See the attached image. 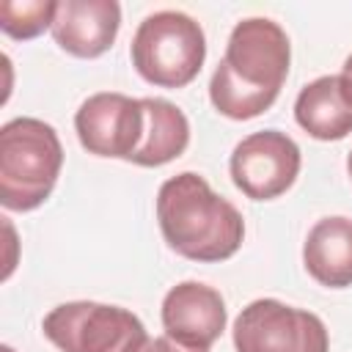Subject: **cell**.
<instances>
[{
  "label": "cell",
  "mask_w": 352,
  "mask_h": 352,
  "mask_svg": "<svg viewBox=\"0 0 352 352\" xmlns=\"http://www.w3.org/2000/svg\"><path fill=\"white\" fill-rule=\"evenodd\" d=\"M302 264L308 275L327 289L352 286V220L322 217L305 236Z\"/></svg>",
  "instance_id": "cell-12"
},
{
  "label": "cell",
  "mask_w": 352,
  "mask_h": 352,
  "mask_svg": "<svg viewBox=\"0 0 352 352\" xmlns=\"http://www.w3.org/2000/svg\"><path fill=\"white\" fill-rule=\"evenodd\" d=\"M346 170H349V176H352V151H349V157H346Z\"/></svg>",
  "instance_id": "cell-17"
},
{
  "label": "cell",
  "mask_w": 352,
  "mask_h": 352,
  "mask_svg": "<svg viewBox=\"0 0 352 352\" xmlns=\"http://www.w3.org/2000/svg\"><path fill=\"white\" fill-rule=\"evenodd\" d=\"M143 107V135L138 148L132 151L129 162L140 168H160L184 154L190 143V121L187 116L168 99L146 96L140 99Z\"/></svg>",
  "instance_id": "cell-13"
},
{
  "label": "cell",
  "mask_w": 352,
  "mask_h": 352,
  "mask_svg": "<svg viewBox=\"0 0 352 352\" xmlns=\"http://www.w3.org/2000/svg\"><path fill=\"white\" fill-rule=\"evenodd\" d=\"M41 330L60 352H135L148 338L143 322L132 311L91 300L52 308Z\"/></svg>",
  "instance_id": "cell-4"
},
{
  "label": "cell",
  "mask_w": 352,
  "mask_h": 352,
  "mask_svg": "<svg viewBox=\"0 0 352 352\" xmlns=\"http://www.w3.org/2000/svg\"><path fill=\"white\" fill-rule=\"evenodd\" d=\"M63 165L58 132L41 118H11L0 129V204L14 212L38 209Z\"/></svg>",
  "instance_id": "cell-2"
},
{
  "label": "cell",
  "mask_w": 352,
  "mask_h": 352,
  "mask_svg": "<svg viewBox=\"0 0 352 352\" xmlns=\"http://www.w3.org/2000/svg\"><path fill=\"white\" fill-rule=\"evenodd\" d=\"M300 146L278 129H261L242 138L231 151V179L253 201L283 195L300 173Z\"/></svg>",
  "instance_id": "cell-7"
},
{
  "label": "cell",
  "mask_w": 352,
  "mask_h": 352,
  "mask_svg": "<svg viewBox=\"0 0 352 352\" xmlns=\"http://www.w3.org/2000/svg\"><path fill=\"white\" fill-rule=\"evenodd\" d=\"M292 63V47L286 30L267 19V16H250L234 25L226 55L220 66L245 88L275 96L280 94V85L289 74Z\"/></svg>",
  "instance_id": "cell-6"
},
{
  "label": "cell",
  "mask_w": 352,
  "mask_h": 352,
  "mask_svg": "<svg viewBox=\"0 0 352 352\" xmlns=\"http://www.w3.org/2000/svg\"><path fill=\"white\" fill-rule=\"evenodd\" d=\"M0 352H14V349H11L8 344H3V346H0Z\"/></svg>",
  "instance_id": "cell-18"
},
{
  "label": "cell",
  "mask_w": 352,
  "mask_h": 352,
  "mask_svg": "<svg viewBox=\"0 0 352 352\" xmlns=\"http://www.w3.org/2000/svg\"><path fill=\"white\" fill-rule=\"evenodd\" d=\"M135 72L160 88H184L192 82L206 58L204 28L182 11L148 14L129 47Z\"/></svg>",
  "instance_id": "cell-3"
},
{
  "label": "cell",
  "mask_w": 352,
  "mask_h": 352,
  "mask_svg": "<svg viewBox=\"0 0 352 352\" xmlns=\"http://www.w3.org/2000/svg\"><path fill=\"white\" fill-rule=\"evenodd\" d=\"M121 25V6L116 0H60L52 19L55 44L74 58L104 55Z\"/></svg>",
  "instance_id": "cell-10"
},
{
  "label": "cell",
  "mask_w": 352,
  "mask_h": 352,
  "mask_svg": "<svg viewBox=\"0 0 352 352\" xmlns=\"http://www.w3.org/2000/svg\"><path fill=\"white\" fill-rule=\"evenodd\" d=\"M297 124L316 140H341L352 132V88L341 74L311 80L294 102Z\"/></svg>",
  "instance_id": "cell-11"
},
{
  "label": "cell",
  "mask_w": 352,
  "mask_h": 352,
  "mask_svg": "<svg viewBox=\"0 0 352 352\" xmlns=\"http://www.w3.org/2000/svg\"><path fill=\"white\" fill-rule=\"evenodd\" d=\"M74 129L80 146L88 154L129 160L143 135L140 99H132L118 91L94 94L80 104L74 116Z\"/></svg>",
  "instance_id": "cell-8"
},
{
  "label": "cell",
  "mask_w": 352,
  "mask_h": 352,
  "mask_svg": "<svg viewBox=\"0 0 352 352\" xmlns=\"http://www.w3.org/2000/svg\"><path fill=\"white\" fill-rule=\"evenodd\" d=\"M236 352H327L324 322L302 308L264 297L242 308L234 322Z\"/></svg>",
  "instance_id": "cell-5"
},
{
  "label": "cell",
  "mask_w": 352,
  "mask_h": 352,
  "mask_svg": "<svg viewBox=\"0 0 352 352\" xmlns=\"http://www.w3.org/2000/svg\"><path fill=\"white\" fill-rule=\"evenodd\" d=\"M135 352H209V349H198V346L179 344V341L170 338V336H154V338H146Z\"/></svg>",
  "instance_id": "cell-15"
},
{
  "label": "cell",
  "mask_w": 352,
  "mask_h": 352,
  "mask_svg": "<svg viewBox=\"0 0 352 352\" xmlns=\"http://www.w3.org/2000/svg\"><path fill=\"white\" fill-rule=\"evenodd\" d=\"M58 3L55 0H3L0 30L16 41H28L52 28Z\"/></svg>",
  "instance_id": "cell-14"
},
{
  "label": "cell",
  "mask_w": 352,
  "mask_h": 352,
  "mask_svg": "<svg viewBox=\"0 0 352 352\" xmlns=\"http://www.w3.org/2000/svg\"><path fill=\"white\" fill-rule=\"evenodd\" d=\"M157 220L168 248L192 261H226L245 239L239 209L192 170L162 182L157 192Z\"/></svg>",
  "instance_id": "cell-1"
},
{
  "label": "cell",
  "mask_w": 352,
  "mask_h": 352,
  "mask_svg": "<svg viewBox=\"0 0 352 352\" xmlns=\"http://www.w3.org/2000/svg\"><path fill=\"white\" fill-rule=\"evenodd\" d=\"M226 319L228 314L220 292L198 280L176 283L162 300L165 336L187 346L209 349L223 336Z\"/></svg>",
  "instance_id": "cell-9"
},
{
  "label": "cell",
  "mask_w": 352,
  "mask_h": 352,
  "mask_svg": "<svg viewBox=\"0 0 352 352\" xmlns=\"http://www.w3.org/2000/svg\"><path fill=\"white\" fill-rule=\"evenodd\" d=\"M341 77H344V80H346V85L352 88V55L344 60V66H341Z\"/></svg>",
  "instance_id": "cell-16"
}]
</instances>
